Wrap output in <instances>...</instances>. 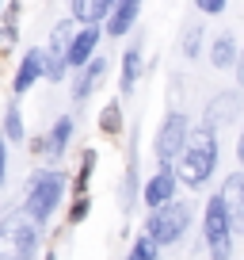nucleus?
<instances>
[{"instance_id": "6", "label": "nucleus", "mask_w": 244, "mask_h": 260, "mask_svg": "<svg viewBox=\"0 0 244 260\" xmlns=\"http://www.w3.org/2000/svg\"><path fill=\"white\" fill-rule=\"evenodd\" d=\"M183 142H187V115L172 111L168 119H164L160 134H156V157H160L164 169H168V165L183 153Z\"/></svg>"}, {"instance_id": "9", "label": "nucleus", "mask_w": 244, "mask_h": 260, "mask_svg": "<svg viewBox=\"0 0 244 260\" xmlns=\"http://www.w3.org/2000/svg\"><path fill=\"white\" fill-rule=\"evenodd\" d=\"M96 42H99V31L96 27H84L80 35H76L73 42H69L65 50V65H88L92 54H96Z\"/></svg>"}, {"instance_id": "22", "label": "nucleus", "mask_w": 244, "mask_h": 260, "mask_svg": "<svg viewBox=\"0 0 244 260\" xmlns=\"http://www.w3.org/2000/svg\"><path fill=\"white\" fill-rule=\"evenodd\" d=\"M198 39H202V27H187V39H183V54L187 57L198 54Z\"/></svg>"}, {"instance_id": "24", "label": "nucleus", "mask_w": 244, "mask_h": 260, "mask_svg": "<svg viewBox=\"0 0 244 260\" xmlns=\"http://www.w3.org/2000/svg\"><path fill=\"white\" fill-rule=\"evenodd\" d=\"M198 12H210V16H221V12H225V0H202V4H198Z\"/></svg>"}, {"instance_id": "2", "label": "nucleus", "mask_w": 244, "mask_h": 260, "mask_svg": "<svg viewBox=\"0 0 244 260\" xmlns=\"http://www.w3.org/2000/svg\"><path fill=\"white\" fill-rule=\"evenodd\" d=\"M34 245H38V234L23 211H12L0 218V260H31Z\"/></svg>"}, {"instance_id": "13", "label": "nucleus", "mask_w": 244, "mask_h": 260, "mask_svg": "<svg viewBox=\"0 0 244 260\" xmlns=\"http://www.w3.org/2000/svg\"><path fill=\"white\" fill-rule=\"evenodd\" d=\"M38 77H42V54H38V50H31V54L19 61V73H16V84H12V88L23 96V92L31 88L34 81H38Z\"/></svg>"}, {"instance_id": "16", "label": "nucleus", "mask_w": 244, "mask_h": 260, "mask_svg": "<svg viewBox=\"0 0 244 260\" xmlns=\"http://www.w3.org/2000/svg\"><path fill=\"white\" fill-rule=\"evenodd\" d=\"M69 12H73L76 19H88V23H96V19L111 16V4H107V0H92V4H84V0H76V4H69Z\"/></svg>"}, {"instance_id": "15", "label": "nucleus", "mask_w": 244, "mask_h": 260, "mask_svg": "<svg viewBox=\"0 0 244 260\" xmlns=\"http://www.w3.org/2000/svg\"><path fill=\"white\" fill-rule=\"evenodd\" d=\"M103 69H107V61H103V57H92V61L84 65V77H80V84L73 88V96H76V100H84V96H88V92H92V88L99 84Z\"/></svg>"}, {"instance_id": "17", "label": "nucleus", "mask_w": 244, "mask_h": 260, "mask_svg": "<svg viewBox=\"0 0 244 260\" xmlns=\"http://www.w3.org/2000/svg\"><path fill=\"white\" fill-rule=\"evenodd\" d=\"M210 61L218 65V69H229L233 65V57H236V42L229 39V35H221V39H214V50H210Z\"/></svg>"}, {"instance_id": "21", "label": "nucleus", "mask_w": 244, "mask_h": 260, "mask_svg": "<svg viewBox=\"0 0 244 260\" xmlns=\"http://www.w3.org/2000/svg\"><path fill=\"white\" fill-rule=\"evenodd\" d=\"M4 134L8 138H23V122H19V107H8V115H4Z\"/></svg>"}, {"instance_id": "10", "label": "nucleus", "mask_w": 244, "mask_h": 260, "mask_svg": "<svg viewBox=\"0 0 244 260\" xmlns=\"http://www.w3.org/2000/svg\"><path fill=\"white\" fill-rule=\"evenodd\" d=\"M172 191H176V176H172V169H164L145 184V203L149 207H164V203H172Z\"/></svg>"}, {"instance_id": "14", "label": "nucleus", "mask_w": 244, "mask_h": 260, "mask_svg": "<svg viewBox=\"0 0 244 260\" xmlns=\"http://www.w3.org/2000/svg\"><path fill=\"white\" fill-rule=\"evenodd\" d=\"M69 138H73V119H57L54 130H50V138H42V149H46L50 157H61L69 146Z\"/></svg>"}, {"instance_id": "7", "label": "nucleus", "mask_w": 244, "mask_h": 260, "mask_svg": "<svg viewBox=\"0 0 244 260\" xmlns=\"http://www.w3.org/2000/svg\"><path fill=\"white\" fill-rule=\"evenodd\" d=\"M65 46H69V23H61L50 35V50L42 54V73L50 81H61V73H65Z\"/></svg>"}, {"instance_id": "1", "label": "nucleus", "mask_w": 244, "mask_h": 260, "mask_svg": "<svg viewBox=\"0 0 244 260\" xmlns=\"http://www.w3.org/2000/svg\"><path fill=\"white\" fill-rule=\"evenodd\" d=\"M218 165V134L210 126H198V130H187V142H183V153H179V172L191 187L206 184Z\"/></svg>"}, {"instance_id": "12", "label": "nucleus", "mask_w": 244, "mask_h": 260, "mask_svg": "<svg viewBox=\"0 0 244 260\" xmlns=\"http://www.w3.org/2000/svg\"><path fill=\"white\" fill-rule=\"evenodd\" d=\"M236 107H240V96H236V92H225V96H218L210 107H206V126L214 130V122L236 119Z\"/></svg>"}, {"instance_id": "26", "label": "nucleus", "mask_w": 244, "mask_h": 260, "mask_svg": "<svg viewBox=\"0 0 244 260\" xmlns=\"http://www.w3.org/2000/svg\"><path fill=\"white\" fill-rule=\"evenodd\" d=\"M4 169H8V149H4V138H0V184H4Z\"/></svg>"}, {"instance_id": "23", "label": "nucleus", "mask_w": 244, "mask_h": 260, "mask_svg": "<svg viewBox=\"0 0 244 260\" xmlns=\"http://www.w3.org/2000/svg\"><path fill=\"white\" fill-rule=\"evenodd\" d=\"M130 260H156V249L149 241H134V249H130Z\"/></svg>"}, {"instance_id": "11", "label": "nucleus", "mask_w": 244, "mask_h": 260, "mask_svg": "<svg viewBox=\"0 0 244 260\" xmlns=\"http://www.w3.org/2000/svg\"><path fill=\"white\" fill-rule=\"evenodd\" d=\"M138 12H141V4L138 0H126V4H111V23H107V31L118 39V35H126L134 27V19H138Z\"/></svg>"}, {"instance_id": "19", "label": "nucleus", "mask_w": 244, "mask_h": 260, "mask_svg": "<svg viewBox=\"0 0 244 260\" xmlns=\"http://www.w3.org/2000/svg\"><path fill=\"white\" fill-rule=\"evenodd\" d=\"M99 126H103L107 134H118V130H122V111H118V100H111V104L103 107V115H99Z\"/></svg>"}, {"instance_id": "25", "label": "nucleus", "mask_w": 244, "mask_h": 260, "mask_svg": "<svg viewBox=\"0 0 244 260\" xmlns=\"http://www.w3.org/2000/svg\"><path fill=\"white\" fill-rule=\"evenodd\" d=\"M84 214H88V199H76V203H73V211H69V218H73V222H80Z\"/></svg>"}, {"instance_id": "18", "label": "nucleus", "mask_w": 244, "mask_h": 260, "mask_svg": "<svg viewBox=\"0 0 244 260\" xmlns=\"http://www.w3.org/2000/svg\"><path fill=\"white\" fill-rule=\"evenodd\" d=\"M138 73H141V50H130V54L122 57V84H118V88L130 92L134 81H138Z\"/></svg>"}, {"instance_id": "3", "label": "nucleus", "mask_w": 244, "mask_h": 260, "mask_svg": "<svg viewBox=\"0 0 244 260\" xmlns=\"http://www.w3.org/2000/svg\"><path fill=\"white\" fill-rule=\"evenodd\" d=\"M61 187H65V176L61 172H38V176L27 184V218L34 222H46L54 214L57 199H61Z\"/></svg>"}, {"instance_id": "8", "label": "nucleus", "mask_w": 244, "mask_h": 260, "mask_svg": "<svg viewBox=\"0 0 244 260\" xmlns=\"http://www.w3.org/2000/svg\"><path fill=\"white\" fill-rule=\"evenodd\" d=\"M244 180H240V172H233V176L225 180V187H221V207H225V218H229V226H233V234L244 226Z\"/></svg>"}, {"instance_id": "4", "label": "nucleus", "mask_w": 244, "mask_h": 260, "mask_svg": "<svg viewBox=\"0 0 244 260\" xmlns=\"http://www.w3.org/2000/svg\"><path fill=\"white\" fill-rule=\"evenodd\" d=\"M191 226V211L183 203H164L149 214V245H172L183 237V230Z\"/></svg>"}, {"instance_id": "20", "label": "nucleus", "mask_w": 244, "mask_h": 260, "mask_svg": "<svg viewBox=\"0 0 244 260\" xmlns=\"http://www.w3.org/2000/svg\"><path fill=\"white\" fill-rule=\"evenodd\" d=\"M92 169H96V149H88V153H84V161H80V172H76V191H80V199H84V191H88Z\"/></svg>"}, {"instance_id": "5", "label": "nucleus", "mask_w": 244, "mask_h": 260, "mask_svg": "<svg viewBox=\"0 0 244 260\" xmlns=\"http://www.w3.org/2000/svg\"><path fill=\"white\" fill-rule=\"evenodd\" d=\"M206 249H210L214 260H229L233 256V226L225 218V207L214 195L210 207H206Z\"/></svg>"}]
</instances>
